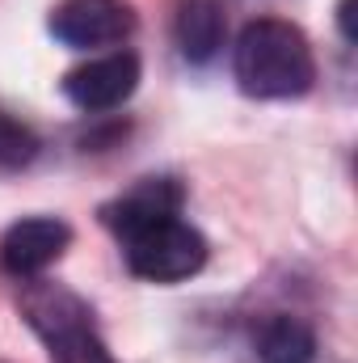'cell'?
Returning a JSON list of instances; mask_svg holds the SVG:
<instances>
[{
	"mask_svg": "<svg viewBox=\"0 0 358 363\" xmlns=\"http://www.w3.org/2000/svg\"><path fill=\"white\" fill-rule=\"evenodd\" d=\"M181 199L185 194H181V186L173 178H144L135 182L127 194H118L114 203L101 207V224L110 233H118V241H122V237L156 224V220L181 216Z\"/></svg>",
	"mask_w": 358,
	"mask_h": 363,
	"instance_id": "cell-7",
	"label": "cell"
},
{
	"mask_svg": "<svg viewBox=\"0 0 358 363\" xmlns=\"http://www.w3.org/2000/svg\"><path fill=\"white\" fill-rule=\"evenodd\" d=\"M258 359L262 363H312L316 359V334L299 317H270L258 334Z\"/></svg>",
	"mask_w": 358,
	"mask_h": 363,
	"instance_id": "cell-9",
	"label": "cell"
},
{
	"mask_svg": "<svg viewBox=\"0 0 358 363\" xmlns=\"http://www.w3.org/2000/svg\"><path fill=\"white\" fill-rule=\"evenodd\" d=\"M21 313L34 325V334L51 347L55 363H114L105 342L93 330L89 308L72 291L51 287V283H34L21 296Z\"/></svg>",
	"mask_w": 358,
	"mask_h": 363,
	"instance_id": "cell-2",
	"label": "cell"
},
{
	"mask_svg": "<svg viewBox=\"0 0 358 363\" xmlns=\"http://www.w3.org/2000/svg\"><path fill=\"white\" fill-rule=\"evenodd\" d=\"M173 34H178L181 60H190V64H211V60L219 55V47H224V34H228L224 9H219L215 0H181Z\"/></svg>",
	"mask_w": 358,
	"mask_h": 363,
	"instance_id": "cell-8",
	"label": "cell"
},
{
	"mask_svg": "<svg viewBox=\"0 0 358 363\" xmlns=\"http://www.w3.org/2000/svg\"><path fill=\"white\" fill-rule=\"evenodd\" d=\"M34 152H38V140L25 127L0 123V165H25V161H34Z\"/></svg>",
	"mask_w": 358,
	"mask_h": 363,
	"instance_id": "cell-10",
	"label": "cell"
},
{
	"mask_svg": "<svg viewBox=\"0 0 358 363\" xmlns=\"http://www.w3.org/2000/svg\"><path fill=\"white\" fill-rule=\"evenodd\" d=\"M135 89H139V55H131V51L97 55L64 77V97L85 114H105V110L122 106Z\"/></svg>",
	"mask_w": 358,
	"mask_h": 363,
	"instance_id": "cell-5",
	"label": "cell"
},
{
	"mask_svg": "<svg viewBox=\"0 0 358 363\" xmlns=\"http://www.w3.org/2000/svg\"><path fill=\"white\" fill-rule=\"evenodd\" d=\"M72 245V228L55 216H30L17 220L4 241H0V267L17 279H34L42 274L51 262L64 258V250Z\"/></svg>",
	"mask_w": 358,
	"mask_h": 363,
	"instance_id": "cell-6",
	"label": "cell"
},
{
	"mask_svg": "<svg viewBox=\"0 0 358 363\" xmlns=\"http://www.w3.org/2000/svg\"><path fill=\"white\" fill-rule=\"evenodd\" d=\"M354 4L358 0H342V4H337V26H342V38H346V43L358 38L354 34Z\"/></svg>",
	"mask_w": 358,
	"mask_h": 363,
	"instance_id": "cell-11",
	"label": "cell"
},
{
	"mask_svg": "<svg viewBox=\"0 0 358 363\" xmlns=\"http://www.w3.org/2000/svg\"><path fill=\"white\" fill-rule=\"evenodd\" d=\"M47 26L64 47L89 51L122 43L135 30V13L127 0H59Z\"/></svg>",
	"mask_w": 358,
	"mask_h": 363,
	"instance_id": "cell-4",
	"label": "cell"
},
{
	"mask_svg": "<svg viewBox=\"0 0 358 363\" xmlns=\"http://www.w3.org/2000/svg\"><path fill=\"white\" fill-rule=\"evenodd\" d=\"M236 85L262 101H287L304 97L316 81V60L299 26L282 17H258L241 30L232 51Z\"/></svg>",
	"mask_w": 358,
	"mask_h": 363,
	"instance_id": "cell-1",
	"label": "cell"
},
{
	"mask_svg": "<svg viewBox=\"0 0 358 363\" xmlns=\"http://www.w3.org/2000/svg\"><path fill=\"white\" fill-rule=\"evenodd\" d=\"M122 254L127 267L148 283H181L207 267V237L190 228L181 216H169L122 237Z\"/></svg>",
	"mask_w": 358,
	"mask_h": 363,
	"instance_id": "cell-3",
	"label": "cell"
}]
</instances>
